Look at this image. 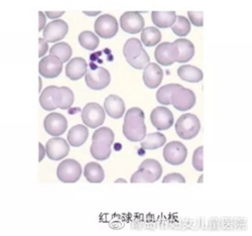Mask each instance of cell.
<instances>
[{"label": "cell", "mask_w": 252, "mask_h": 236, "mask_svg": "<svg viewBox=\"0 0 252 236\" xmlns=\"http://www.w3.org/2000/svg\"><path fill=\"white\" fill-rule=\"evenodd\" d=\"M74 93L68 87L49 86L39 96V104L44 110L52 111L57 108L69 109L74 103Z\"/></svg>", "instance_id": "6da1fadb"}, {"label": "cell", "mask_w": 252, "mask_h": 236, "mask_svg": "<svg viewBox=\"0 0 252 236\" xmlns=\"http://www.w3.org/2000/svg\"><path fill=\"white\" fill-rule=\"evenodd\" d=\"M144 112L137 107L130 108L125 114L123 123V135L132 142L141 141L146 135V125L144 123Z\"/></svg>", "instance_id": "7a4b0ae2"}, {"label": "cell", "mask_w": 252, "mask_h": 236, "mask_svg": "<svg viewBox=\"0 0 252 236\" xmlns=\"http://www.w3.org/2000/svg\"><path fill=\"white\" fill-rule=\"evenodd\" d=\"M114 142V134L108 127H100L93 134L90 153L97 161H105L111 155V145Z\"/></svg>", "instance_id": "3957f363"}, {"label": "cell", "mask_w": 252, "mask_h": 236, "mask_svg": "<svg viewBox=\"0 0 252 236\" xmlns=\"http://www.w3.org/2000/svg\"><path fill=\"white\" fill-rule=\"evenodd\" d=\"M162 174L161 165L153 159L143 161L137 171L132 175L130 183H155Z\"/></svg>", "instance_id": "277c9868"}, {"label": "cell", "mask_w": 252, "mask_h": 236, "mask_svg": "<svg viewBox=\"0 0 252 236\" xmlns=\"http://www.w3.org/2000/svg\"><path fill=\"white\" fill-rule=\"evenodd\" d=\"M200 130V120L192 113L183 114L176 122V133L183 139H192L196 137Z\"/></svg>", "instance_id": "5b68a950"}, {"label": "cell", "mask_w": 252, "mask_h": 236, "mask_svg": "<svg viewBox=\"0 0 252 236\" xmlns=\"http://www.w3.org/2000/svg\"><path fill=\"white\" fill-rule=\"evenodd\" d=\"M82 175V168L79 162L69 159L63 161L58 169H57V176L58 179L66 184H73L79 181Z\"/></svg>", "instance_id": "8992f818"}, {"label": "cell", "mask_w": 252, "mask_h": 236, "mask_svg": "<svg viewBox=\"0 0 252 236\" xmlns=\"http://www.w3.org/2000/svg\"><path fill=\"white\" fill-rule=\"evenodd\" d=\"M171 104L179 111L190 110L196 104V95L192 90L184 88L181 85L173 93Z\"/></svg>", "instance_id": "52a82bcc"}, {"label": "cell", "mask_w": 252, "mask_h": 236, "mask_svg": "<svg viewBox=\"0 0 252 236\" xmlns=\"http://www.w3.org/2000/svg\"><path fill=\"white\" fill-rule=\"evenodd\" d=\"M85 81L89 88L93 90H102L110 84L111 76L108 70L103 67H96L95 69L87 70Z\"/></svg>", "instance_id": "ba28073f"}, {"label": "cell", "mask_w": 252, "mask_h": 236, "mask_svg": "<svg viewBox=\"0 0 252 236\" xmlns=\"http://www.w3.org/2000/svg\"><path fill=\"white\" fill-rule=\"evenodd\" d=\"M95 33L102 38H111L118 32V23L114 16L103 14L97 18L94 25Z\"/></svg>", "instance_id": "9c48e42d"}, {"label": "cell", "mask_w": 252, "mask_h": 236, "mask_svg": "<svg viewBox=\"0 0 252 236\" xmlns=\"http://www.w3.org/2000/svg\"><path fill=\"white\" fill-rule=\"evenodd\" d=\"M155 58L161 66H171L179 59V49L174 42H161L156 49Z\"/></svg>", "instance_id": "30bf717a"}, {"label": "cell", "mask_w": 252, "mask_h": 236, "mask_svg": "<svg viewBox=\"0 0 252 236\" xmlns=\"http://www.w3.org/2000/svg\"><path fill=\"white\" fill-rule=\"evenodd\" d=\"M188 156L187 147L180 141H171L163 148V158L172 166H179L185 163Z\"/></svg>", "instance_id": "8fae6325"}, {"label": "cell", "mask_w": 252, "mask_h": 236, "mask_svg": "<svg viewBox=\"0 0 252 236\" xmlns=\"http://www.w3.org/2000/svg\"><path fill=\"white\" fill-rule=\"evenodd\" d=\"M82 120L90 128H96L104 123L105 111L98 103H88L83 108Z\"/></svg>", "instance_id": "7c38bea8"}, {"label": "cell", "mask_w": 252, "mask_h": 236, "mask_svg": "<svg viewBox=\"0 0 252 236\" xmlns=\"http://www.w3.org/2000/svg\"><path fill=\"white\" fill-rule=\"evenodd\" d=\"M120 27L125 33L135 34L144 29V19L137 11H127L120 17Z\"/></svg>", "instance_id": "4fadbf2b"}, {"label": "cell", "mask_w": 252, "mask_h": 236, "mask_svg": "<svg viewBox=\"0 0 252 236\" xmlns=\"http://www.w3.org/2000/svg\"><path fill=\"white\" fill-rule=\"evenodd\" d=\"M44 126L46 132L53 136H60L63 134H65L68 127V120L67 118L61 114L53 112L49 114L44 121Z\"/></svg>", "instance_id": "5bb4252c"}, {"label": "cell", "mask_w": 252, "mask_h": 236, "mask_svg": "<svg viewBox=\"0 0 252 236\" xmlns=\"http://www.w3.org/2000/svg\"><path fill=\"white\" fill-rule=\"evenodd\" d=\"M63 70V62L55 57V56H48L44 59H41L38 64V72L40 76L47 79H54L57 78Z\"/></svg>", "instance_id": "9a60e30c"}, {"label": "cell", "mask_w": 252, "mask_h": 236, "mask_svg": "<svg viewBox=\"0 0 252 236\" xmlns=\"http://www.w3.org/2000/svg\"><path fill=\"white\" fill-rule=\"evenodd\" d=\"M151 121L158 131H166L174 124V115L166 107L158 106L151 113Z\"/></svg>", "instance_id": "2e32d148"}, {"label": "cell", "mask_w": 252, "mask_h": 236, "mask_svg": "<svg viewBox=\"0 0 252 236\" xmlns=\"http://www.w3.org/2000/svg\"><path fill=\"white\" fill-rule=\"evenodd\" d=\"M69 143L62 137L50 139L46 144V153L52 161H60L69 155Z\"/></svg>", "instance_id": "e0dca14e"}, {"label": "cell", "mask_w": 252, "mask_h": 236, "mask_svg": "<svg viewBox=\"0 0 252 236\" xmlns=\"http://www.w3.org/2000/svg\"><path fill=\"white\" fill-rule=\"evenodd\" d=\"M69 27L65 20L56 19L51 21L44 30V37L48 42H56L61 40L68 34Z\"/></svg>", "instance_id": "ac0fdd59"}, {"label": "cell", "mask_w": 252, "mask_h": 236, "mask_svg": "<svg viewBox=\"0 0 252 236\" xmlns=\"http://www.w3.org/2000/svg\"><path fill=\"white\" fill-rule=\"evenodd\" d=\"M142 77L146 87L155 89V88H158L161 84L163 73L161 68L158 65V64L150 63L149 65L144 68Z\"/></svg>", "instance_id": "d6986e66"}, {"label": "cell", "mask_w": 252, "mask_h": 236, "mask_svg": "<svg viewBox=\"0 0 252 236\" xmlns=\"http://www.w3.org/2000/svg\"><path fill=\"white\" fill-rule=\"evenodd\" d=\"M104 111L111 118H121L125 111L124 101L117 95H109L104 101Z\"/></svg>", "instance_id": "ffe728a7"}, {"label": "cell", "mask_w": 252, "mask_h": 236, "mask_svg": "<svg viewBox=\"0 0 252 236\" xmlns=\"http://www.w3.org/2000/svg\"><path fill=\"white\" fill-rule=\"evenodd\" d=\"M87 62L83 58L77 57L72 59L66 67V75L69 79L77 81L84 77L87 73Z\"/></svg>", "instance_id": "44dd1931"}, {"label": "cell", "mask_w": 252, "mask_h": 236, "mask_svg": "<svg viewBox=\"0 0 252 236\" xmlns=\"http://www.w3.org/2000/svg\"><path fill=\"white\" fill-rule=\"evenodd\" d=\"M174 44L179 49L178 63H187L193 59L195 55V47L191 40L187 38H178L174 41Z\"/></svg>", "instance_id": "7402d4cb"}, {"label": "cell", "mask_w": 252, "mask_h": 236, "mask_svg": "<svg viewBox=\"0 0 252 236\" xmlns=\"http://www.w3.org/2000/svg\"><path fill=\"white\" fill-rule=\"evenodd\" d=\"M89 136V131L86 126L78 124L73 126L68 134V141L72 146L78 147L86 142Z\"/></svg>", "instance_id": "603a6c76"}, {"label": "cell", "mask_w": 252, "mask_h": 236, "mask_svg": "<svg viewBox=\"0 0 252 236\" xmlns=\"http://www.w3.org/2000/svg\"><path fill=\"white\" fill-rule=\"evenodd\" d=\"M143 47L141 41L135 37L129 38L126 40L124 48H123V55L128 63L137 59L143 52Z\"/></svg>", "instance_id": "cb8c5ba5"}, {"label": "cell", "mask_w": 252, "mask_h": 236, "mask_svg": "<svg viewBox=\"0 0 252 236\" xmlns=\"http://www.w3.org/2000/svg\"><path fill=\"white\" fill-rule=\"evenodd\" d=\"M178 76L183 80L190 83L201 82L204 78L202 70L191 65H185L178 69Z\"/></svg>", "instance_id": "d4e9b609"}, {"label": "cell", "mask_w": 252, "mask_h": 236, "mask_svg": "<svg viewBox=\"0 0 252 236\" xmlns=\"http://www.w3.org/2000/svg\"><path fill=\"white\" fill-rule=\"evenodd\" d=\"M153 23L160 29H167L172 27L177 19V13L175 11H154L152 13Z\"/></svg>", "instance_id": "484cf974"}, {"label": "cell", "mask_w": 252, "mask_h": 236, "mask_svg": "<svg viewBox=\"0 0 252 236\" xmlns=\"http://www.w3.org/2000/svg\"><path fill=\"white\" fill-rule=\"evenodd\" d=\"M84 175H85V178L87 181H89V183L93 184L102 183L105 179V174L102 167L95 162H91L86 165L85 169H84Z\"/></svg>", "instance_id": "4316f807"}, {"label": "cell", "mask_w": 252, "mask_h": 236, "mask_svg": "<svg viewBox=\"0 0 252 236\" xmlns=\"http://www.w3.org/2000/svg\"><path fill=\"white\" fill-rule=\"evenodd\" d=\"M166 142V137L160 133L146 135L141 140L140 145L144 149H157L161 147Z\"/></svg>", "instance_id": "83f0119b"}, {"label": "cell", "mask_w": 252, "mask_h": 236, "mask_svg": "<svg viewBox=\"0 0 252 236\" xmlns=\"http://www.w3.org/2000/svg\"><path fill=\"white\" fill-rule=\"evenodd\" d=\"M141 40L146 47L157 46L161 40V33L154 27L145 28L141 32Z\"/></svg>", "instance_id": "f1b7e54d"}, {"label": "cell", "mask_w": 252, "mask_h": 236, "mask_svg": "<svg viewBox=\"0 0 252 236\" xmlns=\"http://www.w3.org/2000/svg\"><path fill=\"white\" fill-rule=\"evenodd\" d=\"M79 44L84 49L94 51L99 46V37L90 31L83 32L79 34Z\"/></svg>", "instance_id": "f546056e"}, {"label": "cell", "mask_w": 252, "mask_h": 236, "mask_svg": "<svg viewBox=\"0 0 252 236\" xmlns=\"http://www.w3.org/2000/svg\"><path fill=\"white\" fill-rule=\"evenodd\" d=\"M50 55L59 58L63 63L68 62L72 56V48L67 42H59L52 47Z\"/></svg>", "instance_id": "4dcf8cb0"}, {"label": "cell", "mask_w": 252, "mask_h": 236, "mask_svg": "<svg viewBox=\"0 0 252 236\" xmlns=\"http://www.w3.org/2000/svg\"><path fill=\"white\" fill-rule=\"evenodd\" d=\"M180 84H167L165 86H162V87L159 88L158 91L157 92L158 102L163 105H170L173 93L180 87Z\"/></svg>", "instance_id": "1f68e13d"}, {"label": "cell", "mask_w": 252, "mask_h": 236, "mask_svg": "<svg viewBox=\"0 0 252 236\" xmlns=\"http://www.w3.org/2000/svg\"><path fill=\"white\" fill-rule=\"evenodd\" d=\"M172 31L178 36H186L191 32V23L185 16H177L175 24L172 26Z\"/></svg>", "instance_id": "d6a6232c"}, {"label": "cell", "mask_w": 252, "mask_h": 236, "mask_svg": "<svg viewBox=\"0 0 252 236\" xmlns=\"http://www.w3.org/2000/svg\"><path fill=\"white\" fill-rule=\"evenodd\" d=\"M150 61H151V60H150L149 54L145 52V50H143L142 54H141L137 59H135L134 61H132V62H130V63H128V64H129V65H130L131 67H133L134 69L141 70V69H144L146 66L149 65Z\"/></svg>", "instance_id": "836d02e7"}, {"label": "cell", "mask_w": 252, "mask_h": 236, "mask_svg": "<svg viewBox=\"0 0 252 236\" xmlns=\"http://www.w3.org/2000/svg\"><path fill=\"white\" fill-rule=\"evenodd\" d=\"M203 152H204V147L199 146L193 155V167L199 171H203V169H204Z\"/></svg>", "instance_id": "e575fe53"}, {"label": "cell", "mask_w": 252, "mask_h": 236, "mask_svg": "<svg viewBox=\"0 0 252 236\" xmlns=\"http://www.w3.org/2000/svg\"><path fill=\"white\" fill-rule=\"evenodd\" d=\"M189 15V21H191V23L198 28L203 27L204 25V14L203 12H194V11H189L188 12Z\"/></svg>", "instance_id": "d590c367"}, {"label": "cell", "mask_w": 252, "mask_h": 236, "mask_svg": "<svg viewBox=\"0 0 252 236\" xmlns=\"http://www.w3.org/2000/svg\"><path fill=\"white\" fill-rule=\"evenodd\" d=\"M162 183L166 184V183H186V179L178 173H173V174H169L166 175L163 179H162Z\"/></svg>", "instance_id": "8d00e7d4"}, {"label": "cell", "mask_w": 252, "mask_h": 236, "mask_svg": "<svg viewBox=\"0 0 252 236\" xmlns=\"http://www.w3.org/2000/svg\"><path fill=\"white\" fill-rule=\"evenodd\" d=\"M39 44V51H38V57H44L48 52V41L45 38H38Z\"/></svg>", "instance_id": "74e56055"}, {"label": "cell", "mask_w": 252, "mask_h": 236, "mask_svg": "<svg viewBox=\"0 0 252 236\" xmlns=\"http://www.w3.org/2000/svg\"><path fill=\"white\" fill-rule=\"evenodd\" d=\"M38 17H39L38 31L40 32L41 30H44V28H45V26H46V16H45V13L39 11V12H38Z\"/></svg>", "instance_id": "f35d334b"}, {"label": "cell", "mask_w": 252, "mask_h": 236, "mask_svg": "<svg viewBox=\"0 0 252 236\" xmlns=\"http://www.w3.org/2000/svg\"><path fill=\"white\" fill-rule=\"evenodd\" d=\"M46 13H47V16H48L49 18L54 19V18H58V17L62 16L65 12H64V11H60V12H57V11H47Z\"/></svg>", "instance_id": "ab89813d"}, {"label": "cell", "mask_w": 252, "mask_h": 236, "mask_svg": "<svg viewBox=\"0 0 252 236\" xmlns=\"http://www.w3.org/2000/svg\"><path fill=\"white\" fill-rule=\"evenodd\" d=\"M38 147H39V159H38V162H41L44 160V157H45V152L46 149L44 148L43 144H41L40 142L38 143Z\"/></svg>", "instance_id": "60d3db41"}, {"label": "cell", "mask_w": 252, "mask_h": 236, "mask_svg": "<svg viewBox=\"0 0 252 236\" xmlns=\"http://www.w3.org/2000/svg\"><path fill=\"white\" fill-rule=\"evenodd\" d=\"M84 13H85L86 15H90V16H95L97 14L100 13V11H95V12H88V11H84Z\"/></svg>", "instance_id": "b9f144b4"}, {"label": "cell", "mask_w": 252, "mask_h": 236, "mask_svg": "<svg viewBox=\"0 0 252 236\" xmlns=\"http://www.w3.org/2000/svg\"><path fill=\"white\" fill-rule=\"evenodd\" d=\"M115 183H127V182H126V180L124 179H118L115 181Z\"/></svg>", "instance_id": "7bdbcfd3"}, {"label": "cell", "mask_w": 252, "mask_h": 236, "mask_svg": "<svg viewBox=\"0 0 252 236\" xmlns=\"http://www.w3.org/2000/svg\"><path fill=\"white\" fill-rule=\"evenodd\" d=\"M198 183H200V184L203 183V175L200 176V178H199V180H198Z\"/></svg>", "instance_id": "ee69618b"}]
</instances>
